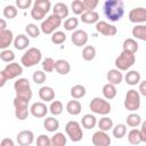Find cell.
<instances>
[{
	"label": "cell",
	"instance_id": "1",
	"mask_svg": "<svg viewBox=\"0 0 146 146\" xmlns=\"http://www.w3.org/2000/svg\"><path fill=\"white\" fill-rule=\"evenodd\" d=\"M104 14L111 22L120 21L124 15V5L121 0H106L104 2Z\"/></svg>",
	"mask_w": 146,
	"mask_h": 146
},
{
	"label": "cell",
	"instance_id": "2",
	"mask_svg": "<svg viewBox=\"0 0 146 146\" xmlns=\"http://www.w3.org/2000/svg\"><path fill=\"white\" fill-rule=\"evenodd\" d=\"M41 58H42V54H41L40 49L32 47L23 54V56L21 58V63L25 67H32V66L39 64L41 62Z\"/></svg>",
	"mask_w": 146,
	"mask_h": 146
},
{
	"label": "cell",
	"instance_id": "3",
	"mask_svg": "<svg viewBox=\"0 0 146 146\" xmlns=\"http://www.w3.org/2000/svg\"><path fill=\"white\" fill-rule=\"evenodd\" d=\"M14 89L16 91V97L26 99V100H31L32 98V90H31V84L30 81L25 78H21L18 80H16V82L14 83Z\"/></svg>",
	"mask_w": 146,
	"mask_h": 146
},
{
	"label": "cell",
	"instance_id": "4",
	"mask_svg": "<svg viewBox=\"0 0 146 146\" xmlns=\"http://www.w3.org/2000/svg\"><path fill=\"white\" fill-rule=\"evenodd\" d=\"M135 62H136L135 54L122 50V52L115 59V66L119 71H127L135 64Z\"/></svg>",
	"mask_w": 146,
	"mask_h": 146
},
{
	"label": "cell",
	"instance_id": "5",
	"mask_svg": "<svg viewBox=\"0 0 146 146\" xmlns=\"http://www.w3.org/2000/svg\"><path fill=\"white\" fill-rule=\"evenodd\" d=\"M91 112L96 113V114H100V115H107L111 112V104L100 97H95L91 99L90 105H89Z\"/></svg>",
	"mask_w": 146,
	"mask_h": 146
},
{
	"label": "cell",
	"instance_id": "6",
	"mask_svg": "<svg viewBox=\"0 0 146 146\" xmlns=\"http://www.w3.org/2000/svg\"><path fill=\"white\" fill-rule=\"evenodd\" d=\"M60 25H62V19L58 18L57 16H55V15H50L44 21H42L40 30L44 34H52V33L56 32V30Z\"/></svg>",
	"mask_w": 146,
	"mask_h": 146
},
{
	"label": "cell",
	"instance_id": "7",
	"mask_svg": "<svg viewBox=\"0 0 146 146\" xmlns=\"http://www.w3.org/2000/svg\"><path fill=\"white\" fill-rule=\"evenodd\" d=\"M124 107L128 111H137L140 107V94L135 89L128 90L124 98Z\"/></svg>",
	"mask_w": 146,
	"mask_h": 146
},
{
	"label": "cell",
	"instance_id": "8",
	"mask_svg": "<svg viewBox=\"0 0 146 146\" xmlns=\"http://www.w3.org/2000/svg\"><path fill=\"white\" fill-rule=\"evenodd\" d=\"M29 102L26 99L19 98V97H15L14 98V107H15V115L18 120H25L27 119L29 114H30V110H29Z\"/></svg>",
	"mask_w": 146,
	"mask_h": 146
},
{
	"label": "cell",
	"instance_id": "9",
	"mask_svg": "<svg viewBox=\"0 0 146 146\" xmlns=\"http://www.w3.org/2000/svg\"><path fill=\"white\" fill-rule=\"evenodd\" d=\"M65 132L66 135L70 137V139L74 143H78L82 139L83 137V132H82V128L81 124L76 121H68L65 125Z\"/></svg>",
	"mask_w": 146,
	"mask_h": 146
},
{
	"label": "cell",
	"instance_id": "10",
	"mask_svg": "<svg viewBox=\"0 0 146 146\" xmlns=\"http://www.w3.org/2000/svg\"><path fill=\"white\" fill-rule=\"evenodd\" d=\"M2 72H3V74L6 75L7 80H13V79L19 76V75L23 73V67H22L21 64L13 62V63H10V64H7L6 67L2 70Z\"/></svg>",
	"mask_w": 146,
	"mask_h": 146
},
{
	"label": "cell",
	"instance_id": "11",
	"mask_svg": "<svg viewBox=\"0 0 146 146\" xmlns=\"http://www.w3.org/2000/svg\"><path fill=\"white\" fill-rule=\"evenodd\" d=\"M129 21L131 23L143 24L146 22V8L144 7H136L129 11Z\"/></svg>",
	"mask_w": 146,
	"mask_h": 146
},
{
	"label": "cell",
	"instance_id": "12",
	"mask_svg": "<svg viewBox=\"0 0 146 146\" xmlns=\"http://www.w3.org/2000/svg\"><path fill=\"white\" fill-rule=\"evenodd\" d=\"M96 31L105 36H113L117 32V30L114 25H111L110 23H107L105 21H99L96 24Z\"/></svg>",
	"mask_w": 146,
	"mask_h": 146
},
{
	"label": "cell",
	"instance_id": "13",
	"mask_svg": "<svg viewBox=\"0 0 146 146\" xmlns=\"http://www.w3.org/2000/svg\"><path fill=\"white\" fill-rule=\"evenodd\" d=\"M34 140V133L31 130H22L16 136V141L19 146H30Z\"/></svg>",
	"mask_w": 146,
	"mask_h": 146
},
{
	"label": "cell",
	"instance_id": "14",
	"mask_svg": "<svg viewBox=\"0 0 146 146\" xmlns=\"http://www.w3.org/2000/svg\"><path fill=\"white\" fill-rule=\"evenodd\" d=\"M92 144L95 146H110L111 145V138L105 131H96L92 135Z\"/></svg>",
	"mask_w": 146,
	"mask_h": 146
},
{
	"label": "cell",
	"instance_id": "15",
	"mask_svg": "<svg viewBox=\"0 0 146 146\" xmlns=\"http://www.w3.org/2000/svg\"><path fill=\"white\" fill-rule=\"evenodd\" d=\"M48 110L49 108L42 102H35L30 107V112L34 117H44L48 113Z\"/></svg>",
	"mask_w": 146,
	"mask_h": 146
},
{
	"label": "cell",
	"instance_id": "16",
	"mask_svg": "<svg viewBox=\"0 0 146 146\" xmlns=\"http://www.w3.org/2000/svg\"><path fill=\"white\" fill-rule=\"evenodd\" d=\"M71 40L74 46L82 47L88 42V34L83 30H75L71 35Z\"/></svg>",
	"mask_w": 146,
	"mask_h": 146
},
{
	"label": "cell",
	"instance_id": "17",
	"mask_svg": "<svg viewBox=\"0 0 146 146\" xmlns=\"http://www.w3.org/2000/svg\"><path fill=\"white\" fill-rule=\"evenodd\" d=\"M14 34L10 30L0 31V48L2 50L7 49L13 42H14Z\"/></svg>",
	"mask_w": 146,
	"mask_h": 146
},
{
	"label": "cell",
	"instance_id": "18",
	"mask_svg": "<svg viewBox=\"0 0 146 146\" xmlns=\"http://www.w3.org/2000/svg\"><path fill=\"white\" fill-rule=\"evenodd\" d=\"M52 15L57 16L60 19H64L68 16V7L64 2H57L52 8Z\"/></svg>",
	"mask_w": 146,
	"mask_h": 146
},
{
	"label": "cell",
	"instance_id": "19",
	"mask_svg": "<svg viewBox=\"0 0 146 146\" xmlns=\"http://www.w3.org/2000/svg\"><path fill=\"white\" fill-rule=\"evenodd\" d=\"M106 78H107L108 83H112V84L116 86V84H120V83L122 82V80H123V74H122L121 71H119L117 68H113V70H110V71L107 72Z\"/></svg>",
	"mask_w": 146,
	"mask_h": 146
},
{
	"label": "cell",
	"instance_id": "20",
	"mask_svg": "<svg viewBox=\"0 0 146 146\" xmlns=\"http://www.w3.org/2000/svg\"><path fill=\"white\" fill-rule=\"evenodd\" d=\"M39 97L43 102H52L55 98V90L48 86L41 87L39 89Z\"/></svg>",
	"mask_w": 146,
	"mask_h": 146
},
{
	"label": "cell",
	"instance_id": "21",
	"mask_svg": "<svg viewBox=\"0 0 146 146\" xmlns=\"http://www.w3.org/2000/svg\"><path fill=\"white\" fill-rule=\"evenodd\" d=\"M30 44V39L25 34H18L14 40V47L17 50H24Z\"/></svg>",
	"mask_w": 146,
	"mask_h": 146
},
{
	"label": "cell",
	"instance_id": "22",
	"mask_svg": "<svg viewBox=\"0 0 146 146\" xmlns=\"http://www.w3.org/2000/svg\"><path fill=\"white\" fill-rule=\"evenodd\" d=\"M80 18L86 24H94V23L97 24L99 22V15L95 10L94 11H86V13H83Z\"/></svg>",
	"mask_w": 146,
	"mask_h": 146
},
{
	"label": "cell",
	"instance_id": "23",
	"mask_svg": "<svg viewBox=\"0 0 146 146\" xmlns=\"http://www.w3.org/2000/svg\"><path fill=\"white\" fill-rule=\"evenodd\" d=\"M128 141L136 146V145H139L140 143H143V138H141V133H140V130L138 129H131L129 132H128Z\"/></svg>",
	"mask_w": 146,
	"mask_h": 146
},
{
	"label": "cell",
	"instance_id": "24",
	"mask_svg": "<svg viewBox=\"0 0 146 146\" xmlns=\"http://www.w3.org/2000/svg\"><path fill=\"white\" fill-rule=\"evenodd\" d=\"M81 110H82V106H81L80 102L76 100V99L70 100L66 104V111L71 115H78V114H80L81 113Z\"/></svg>",
	"mask_w": 146,
	"mask_h": 146
},
{
	"label": "cell",
	"instance_id": "25",
	"mask_svg": "<svg viewBox=\"0 0 146 146\" xmlns=\"http://www.w3.org/2000/svg\"><path fill=\"white\" fill-rule=\"evenodd\" d=\"M124 80H125L127 84H129V86H136L137 83L140 82V73L138 71H135V70L129 71L125 74Z\"/></svg>",
	"mask_w": 146,
	"mask_h": 146
},
{
	"label": "cell",
	"instance_id": "26",
	"mask_svg": "<svg viewBox=\"0 0 146 146\" xmlns=\"http://www.w3.org/2000/svg\"><path fill=\"white\" fill-rule=\"evenodd\" d=\"M55 70L57 71L58 74H62V75H65L67 73H70L71 71V65L67 60L65 59H58L56 60V67Z\"/></svg>",
	"mask_w": 146,
	"mask_h": 146
},
{
	"label": "cell",
	"instance_id": "27",
	"mask_svg": "<svg viewBox=\"0 0 146 146\" xmlns=\"http://www.w3.org/2000/svg\"><path fill=\"white\" fill-rule=\"evenodd\" d=\"M43 127H44V129H46L47 131H49V132H55V131H57L58 128H59V122H58L57 119L50 116V117L44 119V121H43Z\"/></svg>",
	"mask_w": 146,
	"mask_h": 146
},
{
	"label": "cell",
	"instance_id": "28",
	"mask_svg": "<svg viewBox=\"0 0 146 146\" xmlns=\"http://www.w3.org/2000/svg\"><path fill=\"white\" fill-rule=\"evenodd\" d=\"M81 124L86 129H92L97 124V119L92 114H84L81 119Z\"/></svg>",
	"mask_w": 146,
	"mask_h": 146
},
{
	"label": "cell",
	"instance_id": "29",
	"mask_svg": "<svg viewBox=\"0 0 146 146\" xmlns=\"http://www.w3.org/2000/svg\"><path fill=\"white\" fill-rule=\"evenodd\" d=\"M122 48L124 51H128V52H131V54H136L137 50H138V43L135 39H125L123 41V44H122Z\"/></svg>",
	"mask_w": 146,
	"mask_h": 146
},
{
	"label": "cell",
	"instance_id": "30",
	"mask_svg": "<svg viewBox=\"0 0 146 146\" xmlns=\"http://www.w3.org/2000/svg\"><path fill=\"white\" fill-rule=\"evenodd\" d=\"M132 35L136 39L146 41V24H138L132 29Z\"/></svg>",
	"mask_w": 146,
	"mask_h": 146
},
{
	"label": "cell",
	"instance_id": "31",
	"mask_svg": "<svg viewBox=\"0 0 146 146\" xmlns=\"http://www.w3.org/2000/svg\"><path fill=\"white\" fill-rule=\"evenodd\" d=\"M66 143H67V139L62 132H56L50 138V146H65Z\"/></svg>",
	"mask_w": 146,
	"mask_h": 146
},
{
	"label": "cell",
	"instance_id": "32",
	"mask_svg": "<svg viewBox=\"0 0 146 146\" xmlns=\"http://www.w3.org/2000/svg\"><path fill=\"white\" fill-rule=\"evenodd\" d=\"M116 92H117V90H116V88H115V86L114 84H112V83H106L104 87H103V95H104V97L106 98V99H113L115 96H116Z\"/></svg>",
	"mask_w": 146,
	"mask_h": 146
},
{
	"label": "cell",
	"instance_id": "33",
	"mask_svg": "<svg viewBox=\"0 0 146 146\" xmlns=\"http://www.w3.org/2000/svg\"><path fill=\"white\" fill-rule=\"evenodd\" d=\"M33 7L41 10L43 14H47L51 8V2L49 0H35L33 3Z\"/></svg>",
	"mask_w": 146,
	"mask_h": 146
},
{
	"label": "cell",
	"instance_id": "34",
	"mask_svg": "<svg viewBox=\"0 0 146 146\" xmlns=\"http://www.w3.org/2000/svg\"><path fill=\"white\" fill-rule=\"evenodd\" d=\"M95 57H96V48L94 46H86L82 50V58L87 62H90Z\"/></svg>",
	"mask_w": 146,
	"mask_h": 146
},
{
	"label": "cell",
	"instance_id": "35",
	"mask_svg": "<svg viewBox=\"0 0 146 146\" xmlns=\"http://www.w3.org/2000/svg\"><path fill=\"white\" fill-rule=\"evenodd\" d=\"M84 95H86V88L82 84H75L71 88V96L74 99H80L84 97Z\"/></svg>",
	"mask_w": 146,
	"mask_h": 146
},
{
	"label": "cell",
	"instance_id": "36",
	"mask_svg": "<svg viewBox=\"0 0 146 146\" xmlns=\"http://www.w3.org/2000/svg\"><path fill=\"white\" fill-rule=\"evenodd\" d=\"M97 124H98L99 130H100V131H105V132L113 128V121H112V119H110V117H107V116L102 117V119L98 121Z\"/></svg>",
	"mask_w": 146,
	"mask_h": 146
},
{
	"label": "cell",
	"instance_id": "37",
	"mask_svg": "<svg viewBox=\"0 0 146 146\" xmlns=\"http://www.w3.org/2000/svg\"><path fill=\"white\" fill-rule=\"evenodd\" d=\"M125 122H127V124H128L129 127L136 128V127H138V125L141 123V117H140V115H138V114H136V113H131V114H129V115L127 116Z\"/></svg>",
	"mask_w": 146,
	"mask_h": 146
},
{
	"label": "cell",
	"instance_id": "38",
	"mask_svg": "<svg viewBox=\"0 0 146 146\" xmlns=\"http://www.w3.org/2000/svg\"><path fill=\"white\" fill-rule=\"evenodd\" d=\"M63 110H64L63 104H62V102H59V100H52L51 104H50V106H49L50 113H51L52 115H55V116L62 114Z\"/></svg>",
	"mask_w": 146,
	"mask_h": 146
},
{
	"label": "cell",
	"instance_id": "39",
	"mask_svg": "<svg viewBox=\"0 0 146 146\" xmlns=\"http://www.w3.org/2000/svg\"><path fill=\"white\" fill-rule=\"evenodd\" d=\"M125 133H127V127L123 123H119L113 128V136L117 139L123 138L125 136Z\"/></svg>",
	"mask_w": 146,
	"mask_h": 146
},
{
	"label": "cell",
	"instance_id": "40",
	"mask_svg": "<svg viewBox=\"0 0 146 146\" xmlns=\"http://www.w3.org/2000/svg\"><path fill=\"white\" fill-rule=\"evenodd\" d=\"M71 8H72V11L75 14V15H82L83 13H86V8H84V5H83V1L81 0H74L71 5Z\"/></svg>",
	"mask_w": 146,
	"mask_h": 146
},
{
	"label": "cell",
	"instance_id": "41",
	"mask_svg": "<svg viewBox=\"0 0 146 146\" xmlns=\"http://www.w3.org/2000/svg\"><path fill=\"white\" fill-rule=\"evenodd\" d=\"M25 31H26L27 35H29V36H31V38H38V36L40 35V32H41L40 27H39V26H36V25H35V24H33V23L27 24V25L25 26Z\"/></svg>",
	"mask_w": 146,
	"mask_h": 146
},
{
	"label": "cell",
	"instance_id": "42",
	"mask_svg": "<svg viewBox=\"0 0 146 146\" xmlns=\"http://www.w3.org/2000/svg\"><path fill=\"white\" fill-rule=\"evenodd\" d=\"M56 67V62L51 57H47L46 59L42 60V70L43 72H52Z\"/></svg>",
	"mask_w": 146,
	"mask_h": 146
},
{
	"label": "cell",
	"instance_id": "43",
	"mask_svg": "<svg viewBox=\"0 0 146 146\" xmlns=\"http://www.w3.org/2000/svg\"><path fill=\"white\" fill-rule=\"evenodd\" d=\"M79 25V19L76 17H68L64 22V29L66 31H73L78 27Z\"/></svg>",
	"mask_w": 146,
	"mask_h": 146
},
{
	"label": "cell",
	"instance_id": "44",
	"mask_svg": "<svg viewBox=\"0 0 146 146\" xmlns=\"http://www.w3.org/2000/svg\"><path fill=\"white\" fill-rule=\"evenodd\" d=\"M66 40V34L62 31H56L55 33L51 34V42L55 44H62Z\"/></svg>",
	"mask_w": 146,
	"mask_h": 146
},
{
	"label": "cell",
	"instance_id": "45",
	"mask_svg": "<svg viewBox=\"0 0 146 146\" xmlns=\"http://www.w3.org/2000/svg\"><path fill=\"white\" fill-rule=\"evenodd\" d=\"M0 58L2 62H6V63H13V60L15 59V54L13 50L10 49H5L0 52Z\"/></svg>",
	"mask_w": 146,
	"mask_h": 146
},
{
	"label": "cell",
	"instance_id": "46",
	"mask_svg": "<svg viewBox=\"0 0 146 146\" xmlns=\"http://www.w3.org/2000/svg\"><path fill=\"white\" fill-rule=\"evenodd\" d=\"M3 16L6 18H9V19L15 18L17 16V9H16V7L15 6H11V5L6 6L3 8Z\"/></svg>",
	"mask_w": 146,
	"mask_h": 146
},
{
	"label": "cell",
	"instance_id": "47",
	"mask_svg": "<svg viewBox=\"0 0 146 146\" xmlns=\"http://www.w3.org/2000/svg\"><path fill=\"white\" fill-rule=\"evenodd\" d=\"M32 79L36 84H41V83H43L46 81L47 76H46V73L43 71H35L33 73V75H32Z\"/></svg>",
	"mask_w": 146,
	"mask_h": 146
},
{
	"label": "cell",
	"instance_id": "48",
	"mask_svg": "<svg viewBox=\"0 0 146 146\" xmlns=\"http://www.w3.org/2000/svg\"><path fill=\"white\" fill-rule=\"evenodd\" d=\"M36 146H50V138L47 135H40L36 138Z\"/></svg>",
	"mask_w": 146,
	"mask_h": 146
},
{
	"label": "cell",
	"instance_id": "49",
	"mask_svg": "<svg viewBox=\"0 0 146 146\" xmlns=\"http://www.w3.org/2000/svg\"><path fill=\"white\" fill-rule=\"evenodd\" d=\"M98 0H84L83 5L86 8V11H94V9L98 6Z\"/></svg>",
	"mask_w": 146,
	"mask_h": 146
},
{
	"label": "cell",
	"instance_id": "50",
	"mask_svg": "<svg viewBox=\"0 0 146 146\" xmlns=\"http://www.w3.org/2000/svg\"><path fill=\"white\" fill-rule=\"evenodd\" d=\"M44 15H46V14H43L41 10H39V9L34 8V7L31 9V16H32V18L35 19V21H41V19L44 17Z\"/></svg>",
	"mask_w": 146,
	"mask_h": 146
},
{
	"label": "cell",
	"instance_id": "51",
	"mask_svg": "<svg viewBox=\"0 0 146 146\" xmlns=\"http://www.w3.org/2000/svg\"><path fill=\"white\" fill-rule=\"evenodd\" d=\"M32 1L31 0H16V6L19 9H27L31 6Z\"/></svg>",
	"mask_w": 146,
	"mask_h": 146
},
{
	"label": "cell",
	"instance_id": "52",
	"mask_svg": "<svg viewBox=\"0 0 146 146\" xmlns=\"http://www.w3.org/2000/svg\"><path fill=\"white\" fill-rule=\"evenodd\" d=\"M0 146H15V143H14V140L10 139V138H3V139L1 140Z\"/></svg>",
	"mask_w": 146,
	"mask_h": 146
},
{
	"label": "cell",
	"instance_id": "53",
	"mask_svg": "<svg viewBox=\"0 0 146 146\" xmlns=\"http://www.w3.org/2000/svg\"><path fill=\"white\" fill-rule=\"evenodd\" d=\"M139 94L146 97V80H144L139 83Z\"/></svg>",
	"mask_w": 146,
	"mask_h": 146
},
{
	"label": "cell",
	"instance_id": "54",
	"mask_svg": "<svg viewBox=\"0 0 146 146\" xmlns=\"http://www.w3.org/2000/svg\"><path fill=\"white\" fill-rule=\"evenodd\" d=\"M140 133H141V138H143V141H145V143H146V121H144V122L141 123Z\"/></svg>",
	"mask_w": 146,
	"mask_h": 146
},
{
	"label": "cell",
	"instance_id": "55",
	"mask_svg": "<svg viewBox=\"0 0 146 146\" xmlns=\"http://www.w3.org/2000/svg\"><path fill=\"white\" fill-rule=\"evenodd\" d=\"M6 81H7V78H6V75L3 74V72L1 71V72H0V87H3V86L6 84Z\"/></svg>",
	"mask_w": 146,
	"mask_h": 146
},
{
	"label": "cell",
	"instance_id": "56",
	"mask_svg": "<svg viewBox=\"0 0 146 146\" xmlns=\"http://www.w3.org/2000/svg\"><path fill=\"white\" fill-rule=\"evenodd\" d=\"M6 27H7L6 22H5L3 18H1V19H0V31H5V30H7Z\"/></svg>",
	"mask_w": 146,
	"mask_h": 146
}]
</instances>
